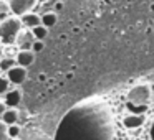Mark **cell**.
<instances>
[{
    "mask_svg": "<svg viewBox=\"0 0 154 140\" xmlns=\"http://www.w3.org/2000/svg\"><path fill=\"white\" fill-rule=\"evenodd\" d=\"M53 140H114L109 106L100 97L75 104L60 120Z\"/></svg>",
    "mask_w": 154,
    "mask_h": 140,
    "instance_id": "obj_1",
    "label": "cell"
},
{
    "mask_svg": "<svg viewBox=\"0 0 154 140\" xmlns=\"http://www.w3.org/2000/svg\"><path fill=\"white\" fill-rule=\"evenodd\" d=\"M5 110H7V106H5L4 101H0V115H2V114H4Z\"/></svg>",
    "mask_w": 154,
    "mask_h": 140,
    "instance_id": "obj_20",
    "label": "cell"
},
{
    "mask_svg": "<svg viewBox=\"0 0 154 140\" xmlns=\"http://www.w3.org/2000/svg\"><path fill=\"white\" fill-rule=\"evenodd\" d=\"M10 86H12L10 81H8L5 76H2V74H0V96H4V94L10 89Z\"/></svg>",
    "mask_w": 154,
    "mask_h": 140,
    "instance_id": "obj_16",
    "label": "cell"
},
{
    "mask_svg": "<svg viewBox=\"0 0 154 140\" xmlns=\"http://www.w3.org/2000/svg\"><path fill=\"white\" fill-rule=\"evenodd\" d=\"M5 77L10 81V84L20 86V84H23L25 81H27V68H22V66H18V64H15V66H12L10 69L7 71Z\"/></svg>",
    "mask_w": 154,
    "mask_h": 140,
    "instance_id": "obj_5",
    "label": "cell"
},
{
    "mask_svg": "<svg viewBox=\"0 0 154 140\" xmlns=\"http://www.w3.org/2000/svg\"><path fill=\"white\" fill-rule=\"evenodd\" d=\"M35 61V53L32 50H20L15 56V63L22 68H28Z\"/></svg>",
    "mask_w": 154,
    "mask_h": 140,
    "instance_id": "obj_7",
    "label": "cell"
},
{
    "mask_svg": "<svg viewBox=\"0 0 154 140\" xmlns=\"http://www.w3.org/2000/svg\"><path fill=\"white\" fill-rule=\"evenodd\" d=\"M15 58H4L2 56V60H0V71L2 73H7L8 69H10L12 66H15Z\"/></svg>",
    "mask_w": 154,
    "mask_h": 140,
    "instance_id": "obj_14",
    "label": "cell"
},
{
    "mask_svg": "<svg viewBox=\"0 0 154 140\" xmlns=\"http://www.w3.org/2000/svg\"><path fill=\"white\" fill-rule=\"evenodd\" d=\"M0 74H2V71H0Z\"/></svg>",
    "mask_w": 154,
    "mask_h": 140,
    "instance_id": "obj_23",
    "label": "cell"
},
{
    "mask_svg": "<svg viewBox=\"0 0 154 140\" xmlns=\"http://www.w3.org/2000/svg\"><path fill=\"white\" fill-rule=\"evenodd\" d=\"M0 140H8V133H7V125L0 120Z\"/></svg>",
    "mask_w": 154,
    "mask_h": 140,
    "instance_id": "obj_18",
    "label": "cell"
},
{
    "mask_svg": "<svg viewBox=\"0 0 154 140\" xmlns=\"http://www.w3.org/2000/svg\"><path fill=\"white\" fill-rule=\"evenodd\" d=\"M8 13H10L8 2H7V0H0V18H7Z\"/></svg>",
    "mask_w": 154,
    "mask_h": 140,
    "instance_id": "obj_17",
    "label": "cell"
},
{
    "mask_svg": "<svg viewBox=\"0 0 154 140\" xmlns=\"http://www.w3.org/2000/svg\"><path fill=\"white\" fill-rule=\"evenodd\" d=\"M40 22H42V25H43L45 28H51L53 25H57L58 17H57L55 12H47V13H43L40 17Z\"/></svg>",
    "mask_w": 154,
    "mask_h": 140,
    "instance_id": "obj_12",
    "label": "cell"
},
{
    "mask_svg": "<svg viewBox=\"0 0 154 140\" xmlns=\"http://www.w3.org/2000/svg\"><path fill=\"white\" fill-rule=\"evenodd\" d=\"M2 56H4V48L0 46V60H2Z\"/></svg>",
    "mask_w": 154,
    "mask_h": 140,
    "instance_id": "obj_22",
    "label": "cell"
},
{
    "mask_svg": "<svg viewBox=\"0 0 154 140\" xmlns=\"http://www.w3.org/2000/svg\"><path fill=\"white\" fill-rule=\"evenodd\" d=\"M123 124L126 129H139L146 124V115L144 114H131V115L124 117Z\"/></svg>",
    "mask_w": 154,
    "mask_h": 140,
    "instance_id": "obj_6",
    "label": "cell"
},
{
    "mask_svg": "<svg viewBox=\"0 0 154 140\" xmlns=\"http://www.w3.org/2000/svg\"><path fill=\"white\" fill-rule=\"evenodd\" d=\"M22 129L17 125V124H12V125H7V133H8V139H17L20 135Z\"/></svg>",
    "mask_w": 154,
    "mask_h": 140,
    "instance_id": "obj_15",
    "label": "cell"
},
{
    "mask_svg": "<svg viewBox=\"0 0 154 140\" xmlns=\"http://www.w3.org/2000/svg\"><path fill=\"white\" fill-rule=\"evenodd\" d=\"M2 122L5 124V125H12V124H17L18 122V110L17 107H7V110H5L4 114H2Z\"/></svg>",
    "mask_w": 154,
    "mask_h": 140,
    "instance_id": "obj_11",
    "label": "cell"
},
{
    "mask_svg": "<svg viewBox=\"0 0 154 140\" xmlns=\"http://www.w3.org/2000/svg\"><path fill=\"white\" fill-rule=\"evenodd\" d=\"M151 140H154V122H152V127H151Z\"/></svg>",
    "mask_w": 154,
    "mask_h": 140,
    "instance_id": "obj_21",
    "label": "cell"
},
{
    "mask_svg": "<svg viewBox=\"0 0 154 140\" xmlns=\"http://www.w3.org/2000/svg\"><path fill=\"white\" fill-rule=\"evenodd\" d=\"M20 17H7L0 22V43L14 45L17 41L18 33L22 31Z\"/></svg>",
    "mask_w": 154,
    "mask_h": 140,
    "instance_id": "obj_2",
    "label": "cell"
},
{
    "mask_svg": "<svg viewBox=\"0 0 154 140\" xmlns=\"http://www.w3.org/2000/svg\"><path fill=\"white\" fill-rule=\"evenodd\" d=\"M33 41H35V38H33V35H32V30L27 28V30H22L20 33H18L15 43H17L22 50H30L32 45H33Z\"/></svg>",
    "mask_w": 154,
    "mask_h": 140,
    "instance_id": "obj_9",
    "label": "cell"
},
{
    "mask_svg": "<svg viewBox=\"0 0 154 140\" xmlns=\"http://www.w3.org/2000/svg\"><path fill=\"white\" fill-rule=\"evenodd\" d=\"M8 7H10V13L14 17H22V15L32 12V8H35L38 0H7Z\"/></svg>",
    "mask_w": 154,
    "mask_h": 140,
    "instance_id": "obj_4",
    "label": "cell"
},
{
    "mask_svg": "<svg viewBox=\"0 0 154 140\" xmlns=\"http://www.w3.org/2000/svg\"><path fill=\"white\" fill-rule=\"evenodd\" d=\"M30 50L33 51V53H38V51H42V50H43V41H42V40H35Z\"/></svg>",
    "mask_w": 154,
    "mask_h": 140,
    "instance_id": "obj_19",
    "label": "cell"
},
{
    "mask_svg": "<svg viewBox=\"0 0 154 140\" xmlns=\"http://www.w3.org/2000/svg\"><path fill=\"white\" fill-rule=\"evenodd\" d=\"M22 101V91L14 87V89H8L7 92L4 94V102L7 107H17Z\"/></svg>",
    "mask_w": 154,
    "mask_h": 140,
    "instance_id": "obj_8",
    "label": "cell"
},
{
    "mask_svg": "<svg viewBox=\"0 0 154 140\" xmlns=\"http://www.w3.org/2000/svg\"><path fill=\"white\" fill-rule=\"evenodd\" d=\"M32 35H33L35 40H45V36L48 35V28H45L43 25H37V27L32 28Z\"/></svg>",
    "mask_w": 154,
    "mask_h": 140,
    "instance_id": "obj_13",
    "label": "cell"
},
{
    "mask_svg": "<svg viewBox=\"0 0 154 140\" xmlns=\"http://www.w3.org/2000/svg\"><path fill=\"white\" fill-rule=\"evenodd\" d=\"M152 99V89L149 84H137L128 92V102L131 106H147Z\"/></svg>",
    "mask_w": 154,
    "mask_h": 140,
    "instance_id": "obj_3",
    "label": "cell"
},
{
    "mask_svg": "<svg viewBox=\"0 0 154 140\" xmlns=\"http://www.w3.org/2000/svg\"><path fill=\"white\" fill-rule=\"evenodd\" d=\"M20 22H22V27L28 28V30H32V28L37 27V25H42L40 15H38V13H33V12H28V13L22 15V17H20Z\"/></svg>",
    "mask_w": 154,
    "mask_h": 140,
    "instance_id": "obj_10",
    "label": "cell"
}]
</instances>
